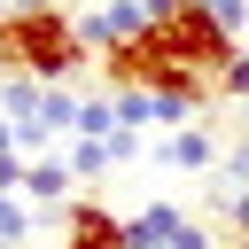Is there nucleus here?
<instances>
[{
	"mask_svg": "<svg viewBox=\"0 0 249 249\" xmlns=\"http://www.w3.org/2000/svg\"><path fill=\"white\" fill-rule=\"evenodd\" d=\"M78 62H86V47H78V23H70L62 0L8 8L0 16V70H31L39 86H62Z\"/></svg>",
	"mask_w": 249,
	"mask_h": 249,
	"instance_id": "f257e3e1",
	"label": "nucleus"
},
{
	"mask_svg": "<svg viewBox=\"0 0 249 249\" xmlns=\"http://www.w3.org/2000/svg\"><path fill=\"white\" fill-rule=\"evenodd\" d=\"M124 249H218V233L202 218H187L179 202H148L124 218Z\"/></svg>",
	"mask_w": 249,
	"mask_h": 249,
	"instance_id": "f03ea898",
	"label": "nucleus"
},
{
	"mask_svg": "<svg viewBox=\"0 0 249 249\" xmlns=\"http://www.w3.org/2000/svg\"><path fill=\"white\" fill-rule=\"evenodd\" d=\"M62 249H124V218L101 202H70L62 210Z\"/></svg>",
	"mask_w": 249,
	"mask_h": 249,
	"instance_id": "7ed1b4c3",
	"label": "nucleus"
},
{
	"mask_svg": "<svg viewBox=\"0 0 249 249\" xmlns=\"http://www.w3.org/2000/svg\"><path fill=\"white\" fill-rule=\"evenodd\" d=\"M70 187H78V171H70L62 156H31V171H23V202H39V210H70Z\"/></svg>",
	"mask_w": 249,
	"mask_h": 249,
	"instance_id": "20e7f679",
	"label": "nucleus"
},
{
	"mask_svg": "<svg viewBox=\"0 0 249 249\" xmlns=\"http://www.w3.org/2000/svg\"><path fill=\"white\" fill-rule=\"evenodd\" d=\"M156 156H163L171 171H210V163H218V140H210L202 124H179V132L156 140Z\"/></svg>",
	"mask_w": 249,
	"mask_h": 249,
	"instance_id": "39448f33",
	"label": "nucleus"
},
{
	"mask_svg": "<svg viewBox=\"0 0 249 249\" xmlns=\"http://www.w3.org/2000/svg\"><path fill=\"white\" fill-rule=\"evenodd\" d=\"M39 101H47V86H39L31 70H0V117H8V124H31Z\"/></svg>",
	"mask_w": 249,
	"mask_h": 249,
	"instance_id": "423d86ee",
	"label": "nucleus"
},
{
	"mask_svg": "<svg viewBox=\"0 0 249 249\" xmlns=\"http://www.w3.org/2000/svg\"><path fill=\"white\" fill-rule=\"evenodd\" d=\"M210 202L226 210V226H233V241L249 249V179H233V171L218 163V187H210Z\"/></svg>",
	"mask_w": 249,
	"mask_h": 249,
	"instance_id": "0eeeda50",
	"label": "nucleus"
},
{
	"mask_svg": "<svg viewBox=\"0 0 249 249\" xmlns=\"http://www.w3.org/2000/svg\"><path fill=\"white\" fill-rule=\"evenodd\" d=\"M62 163H70L78 179H101V171H117V148H109V140H62Z\"/></svg>",
	"mask_w": 249,
	"mask_h": 249,
	"instance_id": "6e6552de",
	"label": "nucleus"
},
{
	"mask_svg": "<svg viewBox=\"0 0 249 249\" xmlns=\"http://www.w3.org/2000/svg\"><path fill=\"white\" fill-rule=\"evenodd\" d=\"M39 124L70 140V132H78V93H70V86H47V101H39Z\"/></svg>",
	"mask_w": 249,
	"mask_h": 249,
	"instance_id": "1a4fd4ad",
	"label": "nucleus"
},
{
	"mask_svg": "<svg viewBox=\"0 0 249 249\" xmlns=\"http://www.w3.org/2000/svg\"><path fill=\"white\" fill-rule=\"evenodd\" d=\"M109 132H117V101H109V93L78 101V132H70V140H109Z\"/></svg>",
	"mask_w": 249,
	"mask_h": 249,
	"instance_id": "9d476101",
	"label": "nucleus"
},
{
	"mask_svg": "<svg viewBox=\"0 0 249 249\" xmlns=\"http://www.w3.org/2000/svg\"><path fill=\"white\" fill-rule=\"evenodd\" d=\"M31 233H39L31 202H23V195H0V241H31Z\"/></svg>",
	"mask_w": 249,
	"mask_h": 249,
	"instance_id": "9b49d317",
	"label": "nucleus"
},
{
	"mask_svg": "<svg viewBox=\"0 0 249 249\" xmlns=\"http://www.w3.org/2000/svg\"><path fill=\"white\" fill-rule=\"evenodd\" d=\"M218 93H233V101H249V39L233 47V62L218 70Z\"/></svg>",
	"mask_w": 249,
	"mask_h": 249,
	"instance_id": "f8f14e48",
	"label": "nucleus"
},
{
	"mask_svg": "<svg viewBox=\"0 0 249 249\" xmlns=\"http://www.w3.org/2000/svg\"><path fill=\"white\" fill-rule=\"evenodd\" d=\"M195 8H202V16H218V23L233 31V39L249 31V0H195Z\"/></svg>",
	"mask_w": 249,
	"mask_h": 249,
	"instance_id": "ddd939ff",
	"label": "nucleus"
},
{
	"mask_svg": "<svg viewBox=\"0 0 249 249\" xmlns=\"http://www.w3.org/2000/svg\"><path fill=\"white\" fill-rule=\"evenodd\" d=\"M23 171H31V156L8 148V156H0V195H23Z\"/></svg>",
	"mask_w": 249,
	"mask_h": 249,
	"instance_id": "4468645a",
	"label": "nucleus"
},
{
	"mask_svg": "<svg viewBox=\"0 0 249 249\" xmlns=\"http://www.w3.org/2000/svg\"><path fill=\"white\" fill-rule=\"evenodd\" d=\"M226 171H233V179H249V132H241V148L226 156Z\"/></svg>",
	"mask_w": 249,
	"mask_h": 249,
	"instance_id": "2eb2a0df",
	"label": "nucleus"
},
{
	"mask_svg": "<svg viewBox=\"0 0 249 249\" xmlns=\"http://www.w3.org/2000/svg\"><path fill=\"white\" fill-rule=\"evenodd\" d=\"M8 148H16V124H8V117H0V156H8Z\"/></svg>",
	"mask_w": 249,
	"mask_h": 249,
	"instance_id": "dca6fc26",
	"label": "nucleus"
},
{
	"mask_svg": "<svg viewBox=\"0 0 249 249\" xmlns=\"http://www.w3.org/2000/svg\"><path fill=\"white\" fill-rule=\"evenodd\" d=\"M0 249H31V241H0Z\"/></svg>",
	"mask_w": 249,
	"mask_h": 249,
	"instance_id": "f3484780",
	"label": "nucleus"
},
{
	"mask_svg": "<svg viewBox=\"0 0 249 249\" xmlns=\"http://www.w3.org/2000/svg\"><path fill=\"white\" fill-rule=\"evenodd\" d=\"M8 8H39V0H8Z\"/></svg>",
	"mask_w": 249,
	"mask_h": 249,
	"instance_id": "a211bd4d",
	"label": "nucleus"
},
{
	"mask_svg": "<svg viewBox=\"0 0 249 249\" xmlns=\"http://www.w3.org/2000/svg\"><path fill=\"white\" fill-rule=\"evenodd\" d=\"M62 8H86V0H62Z\"/></svg>",
	"mask_w": 249,
	"mask_h": 249,
	"instance_id": "6ab92c4d",
	"label": "nucleus"
}]
</instances>
